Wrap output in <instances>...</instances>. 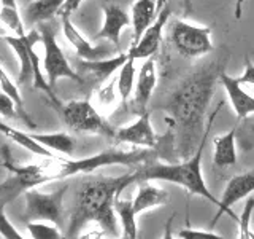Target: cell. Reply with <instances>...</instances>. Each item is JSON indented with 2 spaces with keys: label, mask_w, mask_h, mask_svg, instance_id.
<instances>
[{
  "label": "cell",
  "mask_w": 254,
  "mask_h": 239,
  "mask_svg": "<svg viewBox=\"0 0 254 239\" xmlns=\"http://www.w3.org/2000/svg\"><path fill=\"white\" fill-rule=\"evenodd\" d=\"M170 14L172 11L169 5L164 6L162 10L159 11L154 22L143 32V35L140 37L138 42H135L130 46V50L127 51V54L133 59H148L151 56H154L159 50V45L162 42V32H164L165 24L169 22Z\"/></svg>",
  "instance_id": "12"
},
{
  "label": "cell",
  "mask_w": 254,
  "mask_h": 239,
  "mask_svg": "<svg viewBox=\"0 0 254 239\" xmlns=\"http://www.w3.org/2000/svg\"><path fill=\"white\" fill-rule=\"evenodd\" d=\"M37 142H40L46 148H50L53 151H58L62 155H73L75 151V140L70 134L67 132H32L30 134Z\"/></svg>",
  "instance_id": "25"
},
{
  "label": "cell",
  "mask_w": 254,
  "mask_h": 239,
  "mask_svg": "<svg viewBox=\"0 0 254 239\" xmlns=\"http://www.w3.org/2000/svg\"><path fill=\"white\" fill-rule=\"evenodd\" d=\"M157 85V74H156V59L154 56L148 58L138 72V78L135 82V93H133V106L141 112L146 110V106L154 93Z\"/></svg>",
  "instance_id": "18"
},
{
  "label": "cell",
  "mask_w": 254,
  "mask_h": 239,
  "mask_svg": "<svg viewBox=\"0 0 254 239\" xmlns=\"http://www.w3.org/2000/svg\"><path fill=\"white\" fill-rule=\"evenodd\" d=\"M5 206L3 203H0V236H3L6 239H22V235L19 233L13 223L8 220L5 214Z\"/></svg>",
  "instance_id": "32"
},
{
  "label": "cell",
  "mask_w": 254,
  "mask_h": 239,
  "mask_svg": "<svg viewBox=\"0 0 254 239\" xmlns=\"http://www.w3.org/2000/svg\"><path fill=\"white\" fill-rule=\"evenodd\" d=\"M219 83L224 86L237 120H245L254 114V98L243 90V85L238 82V78H232L226 72H222L219 77Z\"/></svg>",
  "instance_id": "17"
},
{
  "label": "cell",
  "mask_w": 254,
  "mask_h": 239,
  "mask_svg": "<svg viewBox=\"0 0 254 239\" xmlns=\"http://www.w3.org/2000/svg\"><path fill=\"white\" fill-rule=\"evenodd\" d=\"M0 24L11 30L13 35L22 37L27 34L16 0H0Z\"/></svg>",
  "instance_id": "26"
},
{
  "label": "cell",
  "mask_w": 254,
  "mask_h": 239,
  "mask_svg": "<svg viewBox=\"0 0 254 239\" xmlns=\"http://www.w3.org/2000/svg\"><path fill=\"white\" fill-rule=\"evenodd\" d=\"M0 91H2V86H0Z\"/></svg>",
  "instance_id": "39"
},
{
  "label": "cell",
  "mask_w": 254,
  "mask_h": 239,
  "mask_svg": "<svg viewBox=\"0 0 254 239\" xmlns=\"http://www.w3.org/2000/svg\"><path fill=\"white\" fill-rule=\"evenodd\" d=\"M62 19V30H64V35L68 40V43L73 46V50L76 53V56L79 59H84V61H97V59H105V56L111 51L105 46H94L91 45L87 40L81 35L75 24L71 22L70 19V14H62L61 16Z\"/></svg>",
  "instance_id": "16"
},
{
  "label": "cell",
  "mask_w": 254,
  "mask_h": 239,
  "mask_svg": "<svg viewBox=\"0 0 254 239\" xmlns=\"http://www.w3.org/2000/svg\"><path fill=\"white\" fill-rule=\"evenodd\" d=\"M156 0H135L132 5V29H133V43L138 42L151 24L157 18Z\"/></svg>",
  "instance_id": "21"
},
{
  "label": "cell",
  "mask_w": 254,
  "mask_h": 239,
  "mask_svg": "<svg viewBox=\"0 0 254 239\" xmlns=\"http://www.w3.org/2000/svg\"><path fill=\"white\" fill-rule=\"evenodd\" d=\"M245 2H246V0H237V2H235V10H234L235 19H242V14H243V6H245Z\"/></svg>",
  "instance_id": "36"
},
{
  "label": "cell",
  "mask_w": 254,
  "mask_h": 239,
  "mask_svg": "<svg viewBox=\"0 0 254 239\" xmlns=\"http://www.w3.org/2000/svg\"><path fill=\"white\" fill-rule=\"evenodd\" d=\"M27 231L34 239H59L62 238V233L59 230V225L53 222L45 220H32L27 222Z\"/></svg>",
  "instance_id": "29"
},
{
  "label": "cell",
  "mask_w": 254,
  "mask_h": 239,
  "mask_svg": "<svg viewBox=\"0 0 254 239\" xmlns=\"http://www.w3.org/2000/svg\"><path fill=\"white\" fill-rule=\"evenodd\" d=\"M0 117L8 118V120L21 118L18 104H16V101L5 91H0Z\"/></svg>",
  "instance_id": "31"
},
{
  "label": "cell",
  "mask_w": 254,
  "mask_h": 239,
  "mask_svg": "<svg viewBox=\"0 0 254 239\" xmlns=\"http://www.w3.org/2000/svg\"><path fill=\"white\" fill-rule=\"evenodd\" d=\"M170 40L177 51L188 59H197L213 51L211 29L195 26L188 21L177 19L172 22Z\"/></svg>",
  "instance_id": "7"
},
{
  "label": "cell",
  "mask_w": 254,
  "mask_h": 239,
  "mask_svg": "<svg viewBox=\"0 0 254 239\" xmlns=\"http://www.w3.org/2000/svg\"><path fill=\"white\" fill-rule=\"evenodd\" d=\"M64 3L65 0H30L26 8V21L30 26L50 21L56 14H59Z\"/></svg>",
  "instance_id": "23"
},
{
  "label": "cell",
  "mask_w": 254,
  "mask_h": 239,
  "mask_svg": "<svg viewBox=\"0 0 254 239\" xmlns=\"http://www.w3.org/2000/svg\"><path fill=\"white\" fill-rule=\"evenodd\" d=\"M5 42L11 46V50L18 56L19 61V74L16 85H22L26 82L34 80V64H32V53H34V46L40 40V32L32 29L26 35H3Z\"/></svg>",
  "instance_id": "13"
},
{
  "label": "cell",
  "mask_w": 254,
  "mask_h": 239,
  "mask_svg": "<svg viewBox=\"0 0 254 239\" xmlns=\"http://www.w3.org/2000/svg\"><path fill=\"white\" fill-rule=\"evenodd\" d=\"M253 212H254V198L248 196V201L245 204L242 217L238 219V228H240V235H238V238L240 239H254V233L251 231V227H250Z\"/></svg>",
  "instance_id": "30"
},
{
  "label": "cell",
  "mask_w": 254,
  "mask_h": 239,
  "mask_svg": "<svg viewBox=\"0 0 254 239\" xmlns=\"http://www.w3.org/2000/svg\"><path fill=\"white\" fill-rule=\"evenodd\" d=\"M115 142L118 143H129L133 147H141V148H154L159 145L161 137L156 134L151 124V117L149 112L145 110L138 115V118L129 126L119 127L115 132Z\"/></svg>",
  "instance_id": "11"
},
{
  "label": "cell",
  "mask_w": 254,
  "mask_h": 239,
  "mask_svg": "<svg viewBox=\"0 0 254 239\" xmlns=\"http://www.w3.org/2000/svg\"><path fill=\"white\" fill-rule=\"evenodd\" d=\"M135 61L129 56V59L124 62V66L119 69V75L116 78V86H118V96L121 99L123 106L129 102L130 96L133 93L135 86Z\"/></svg>",
  "instance_id": "27"
},
{
  "label": "cell",
  "mask_w": 254,
  "mask_h": 239,
  "mask_svg": "<svg viewBox=\"0 0 254 239\" xmlns=\"http://www.w3.org/2000/svg\"><path fill=\"white\" fill-rule=\"evenodd\" d=\"M121 195H118L116 199H115V212L119 217V222H121L123 238L135 239V238H137V233H138L137 220H135L137 214H135L132 199H124Z\"/></svg>",
  "instance_id": "24"
},
{
  "label": "cell",
  "mask_w": 254,
  "mask_h": 239,
  "mask_svg": "<svg viewBox=\"0 0 254 239\" xmlns=\"http://www.w3.org/2000/svg\"><path fill=\"white\" fill-rule=\"evenodd\" d=\"M167 2H169V0H156V5H157V13L161 11L164 6H167Z\"/></svg>",
  "instance_id": "37"
},
{
  "label": "cell",
  "mask_w": 254,
  "mask_h": 239,
  "mask_svg": "<svg viewBox=\"0 0 254 239\" xmlns=\"http://www.w3.org/2000/svg\"><path fill=\"white\" fill-rule=\"evenodd\" d=\"M129 59L127 53H119L115 58H105L97 61H84L79 59L78 62V75L81 77V85H102L108 80L118 69L124 66V62Z\"/></svg>",
  "instance_id": "14"
},
{
  "label": "cell",
  "mask_w": 254,
  "mask_h": 239,
  "mask_svg": "<svg viewBox=\"0 0 254 239\" xmlns=\"http://www.w3.org/2000/svg\"><path fill=\"white\" fill-rule=\"evenodd\" d=\"M238 82L242 85H253L254 86V64L250 58L245 59V70L242 77H238Z\"/></svg>",
  "instance_id": "34"
},
{
  "label": "cell",
  "mask_w": 254,
  "mask_h": 239,
  "mask_svg": "<svg viewBox=\"0 0 254 239\" xmlns=\"http://www.w3.org/2000/svg\"><path fill=\"white\" fill-rule=\"evenodd\" d=\"M156 151L153 148H132V150H119L108 148L92 156H86L81 159H67V158H54L56 166V180L73 177L76 174H89L95 169L105 166H127L138 167L149 161H154Z\"/></svg>",
  "instance_id": "4"
},
{
  "label": "cell",
  "mask_w": 254,
  "mask_h": 239,
  "mask_svg": "<svg viewBox=\"0 0 254 239\" xmlns=\"http://www.w3.org/2000/svg\"><path fill=\"white\" fill-rule=\"evenodd\" d=\"M81 3H83V0H65V3L62 5L61 11H59V16H62V14H71L73 11L78 10Z\"/></svg>",
  "instance_id": "35"
},
{
  "label": "cell",
  "mask_w": 254,
  "mask_h": 239,
  "mask_svg": "<svg viewBox=\"0 0 254 239\" xmlns=\"http://www.w3.org/2000/svg\"><path fill=\"white\" fill-rule=\"evenodd\" d=\"M178 238L180 239H210V238L211 239H222V236L214 233V231H202V230H192V228L180 230Z\"/></svg>",
  "instance_id": "33"
},
{
  "label": "cell",
  "mask_w": 254,
  "mask_h": 239,
  "mask_svg": "<svg viewBox=\"0 0 254 239\" xmlns=\"http://www.w3.org/2000/svg\"><path fill=\"white\" fill-rule=\"evenodd\" d=\"M208 132L203 135V139L200 140V143H198L195 153L188 159H183V163L165 164V163H159V161H149L146 164L135 167L137 182H143V180L172 182L175 185L186 188L190 195L202 196L206 199V201L213 203L218 207L219 199L214 198V195H211V191L208 187H206V182L202 174V156H203V150L206 145Z\"/></svg>",
  "instance_id": "3"
},
{
  "label": "cell",
  "mask_w": 254,
  "mask_h": 239,
  "mask_svg": "<svg viewBox=\"0 0 254 239\" xmlns=\"http://www.w3.org/2000/svg\"><path fill=\"white\" fill-rule=\"evenodd\" d=\"M237 129L232 127L226 134L216 135L213 139V164L224 169V167L235 166L237 163Z\"/></svg>",
  "instance_id": "20"
},
{
  "label": "cell",
  "mask_w": 254,
  "mask_h": 239,
  "mask_svg": "<svg viewBox=\"0 0 254 239\" xmlns=\"http://www.w3.org/2000/svg\"><path fill=\"white\" fill-rule=\"evenodd\" d=\"M138 183L140 185L137 190V195L132 199L133 209L137 215L146 212L149 209H154V207L167 206L170 203V195L167 190L151 185V183H148V180H143Z\"/></svg>",
  "instance_id": "19"
},
{
  "label": "cell",
  "mask_w": 254,
  "mask_h": 239,
  "mask_svg": "<svg viewBox=\"0 0 254 239\" xmlns=\"http://www.w3.org/2000/svg\"><path fill=\"white\" fill-rule=\"evenodd\" d=\"M67 185H64L53 193H43L37 188L24 191V219L27 222L45 220L61 225L64 217V196L67 193Z\"/></svg>",
  "instance_id": "9"
},
{
  "label": "cell",
  "mask_w": 254,
  "mask_h": 239,
  "mask_svg": "<svg viewBox=\"0 0 254 239\" xmlns=\"http://www.w3.org/2000/svg\"><path fill=\"white\" fill-rule=\"evenodd\" d=\"M250 131L254 134V121H251V123H250Z\"/></svg>",
  "instance_id": "38"
},
{
  "label": "cell",
  "mask_w": 254,
  "mask_h": 239,
  "mask_svg": "<svg viewBox=\"0 0 254 239\" xmlns=\"http://www.w3.org/2000/svg\"><path fill=\"white\" fill-rule=\"evenodd\" d=\"M230 54L226 48L214 58L200 66L192 74L185 77L173 88L167 99L161 104V110L165 112L167 123L173 131V147L177 155L183 159L190 158L203 139L211 129L214 118L221 106L208 117L205 127L206 110L219 83V77L226 72Z\"/></svg>",
  "instance_id": "1"
},
{
  "label": "cell",
  "mask_w": 254,
  "mask_h": 239,
  "mask_svg": "<svg viewBox=\"0 0 254 239\" xmlns=\"http://www.w3.org/2000/svg\"><path fill=\"white\" fill-rule=\"evenodd\" d=\"M0 86H2V91H5L6 94H10L11 98L16 101V104H18V109H19V115H21V120L24 123H26L29 127H32V129H35L37 124L32 121V118L29 117V114L26 112V109H24V102H22V98H21V93L18 91V85H16L13 80L8 77V74L5 72L2 62H0Z\"/></svg>",
  "instance_id": "28"
},
{
  "label": "cell",
  "mask_w": 254,
  "mask_h": 239,
  "mask_svg": "<svg viewBox=\"0 0 254 239\" xmlns=\"http://www.w3.org/2000/svg\"><path fill=\"white\" fill-rule=\"evenodd\" d=\"M253 191H254V171L237 174V175H234V177H230L226 183L224 191H222V196H221L219 204H218V212L214 214L211 227L216 225L218 220L224 214L230 215L234 220L238 222V217L232 211V206L237 204L238 201H242L243 198H248Z\"/></svg>",
  "instance_id": "10"
},
{
  "label": "cell",
  "mask_w": 254,
  "mask_h": 239,
  "mask_svg": "<svg viewBox=\"0 0 254 239\" xmlns=\"http://www.w3.org/2000/svg\"><path fill=\"white\" fill-rule=\"evenodd\" d=\"M54 110L61 115L64 124L70 131L79 134H97L113 139L116 129L103 118L87 99L61 102Z\"/></svg>",
  "instance_id": "6"
},
{
  "label": "cell",
  "mask_w": 254,
  "mask_h": 239,
  "mask_svg": "<svg viewBox=\"0 0 254 239\" xmlns=\"http://www.w3.org/2000/svg\"><path fill=\"white\" fill-rule=\"evenodd\" d=\"M102 11H103V24L100 30L97 32V35H95V40L105 38L115 45L116 50H119L121 32L124 27L130 26L132 18L116 3H105L102 6Z\"/></svg>",
  "instance_id": "15"
},
{
  "label": "cell",
  "mask_w": 254,
  "mask_h": 239,
  "mask_svg": "<svg viewBox=\"0 0 254 239\" xmlns=\"http://www.w3.org/2000/svg\"><path fill=\"white\" fill-rule=\"evenodd\" d=\"M0 134H3L5 137H8L10 140H13L14 143H18L19 147L29 150L30 153L34 155H38V156H43L46 159H51V158H56L53 150L46 148L45 145H42L40 142H37L29 132H24V131H19L16 129V127L6 124L5 121L0 120Z\"/></svg>",
  "instance_id": "22"
},
{
  "label": "cell",
  "mask_w": 254,
  "mask_h": 239,
  "mask_svg": "<svg viewBox=\"0 0 254 239\" xmlns=\"http://www.w3.org/2000/svg\"><path fill=\"white\" fill-rule=\"evenodd\" d=\"M38 32H40V42L43 43L45 48V59H43V69L50 85L56 88L59 78H68L73 82L81 85V77L78 75V72L70 66L68 59L64 54L62 48L59 46L58 40H56L54 30L48 26L46 22H40Z\"/></svg>",
  "instance_id": "8"
},
{
  "label": "cell",
  "mask_w": 254,
  "mask_h": 239,
  "mask_svg": "<svg viewBox=\"0 0 254 239\" xmlns=\"http://www.w3.org/2000/svg\"><path fill=\"white\" fill-rule=\"evenodd\" d=\"M2 166L8 171V175L3 182H0V203L10 204L19 195L30 188H37L42 183L56 180V166L54 158L51 164H18L10 153V147L3 145L0 148Z\"/></svg>",
  "instance_id": "5"
},
{
  "label": "cell",
  "mask_w": 254,
  "mask_h": 239,
  "mask_svg": "<svg viewBox=\"0 0 254 239\" xmlns=\"http://www.w3.org/2000/svg\"><path fill=\"white\" fill-rule=\"evenodd\" d=\"M137 182L135 167L118 177H99L86 180L79 187L73 211L70 215L67 238H75L87 223H97L103 233L118 238V220L115 212V199L118 195Z\"/></svg>",
  "instance_id": "2"
}]
</instances>
